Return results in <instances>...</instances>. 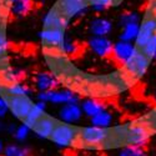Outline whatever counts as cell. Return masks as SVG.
<instances>
[{
    "label": "cell",
    "mask_w": 156,
    "mask_h": 156,
    "mask_svg": "<svg viewBox=\"0 0 156 156\" xmlns=\"http://www.w3.org/2000/svg\"><path fill=\"white\" fill-rule=\"evenodd\" d=\"M112 131L109 129H100L93 125L79 129L77 142L81 147L86 149H100L105 146L110 140H112Z\"/></svg>",
    "instance_id": "cell-1"
},
{
    "label": "cell",
    "mask_w": 156,
    "mask_h": 156,
    "mask_svg": "<svg viewBox=\"0 0 156 156\" xmlns=\"http://www.w3.org/2000/svg\"><path fill=\"white\" fill-rule=\"evenodd\" d=\"M112 133L120 135L125 145H145L150 137V130L144 124H133L127 127H121V131L116 127Z\"/></svg>",
    "instance_id": "cell-2"
},
{
    "label": "cell",
    "mask_w": 156,
    "mask_h": 156,
    "mask_svg": "<svg viewBox=\"0 0 156 156\" xmlns=\"http://www.w3.org/2000/svg\"><path fill=\"white\" fill-rule=\"evenodd\" d=\"M36 100H43L48 104H53V105H65V104L70 102H79L80 98L75 91L69 89H53L49 91H37L35 95Z\"/></svg>",
    "instance_id": "cell-3"
},
{
    "label": "cell",
    "mask_w": 156,
    "mask_h": 156,
    "mask_svg": "<svg viewBox=\"0 0 156 156\" xmlns=\"http://www.w3.org/2000/svg\"><path fill=\"white\" fill-rule=\"evenodd\" d=\"M77 134H79V130L74 125L59 121L54 127V131L50 136V140L56 146L68 147L75 145L77 142Z\"/></svg>",
    "instance_id": "cell-4"
},
{
    "label": "cell",
    "mask_w": 156,
    "mask_h": 156,
    "mask_svg": "<svg viewBox=\"0 0 156 156\" xmlns=\"http://www.w3.org/2000/svg\"><path fill=\"white\" fill-rule=\"evenodd\" d=\"M65 37V28L43 27V30L40 31V39L49 51H61Z\"/></svg>",
    "instance_id": "cell-5"
},
{
    "label": "cell",
    "mask_w": 156,
    "mask_h": 156,
    "mask_svg": "<svg viewBox=\"0 0 156 156\" xmlns=\"http://www.w3.org/2000/svg\"><path fill=\"white\" fill-rule=\"evenodd\" d=\"M149 64H150V59L144 54V51L141 49L136 48L134 55L124 66H125L126 74L131 77V79H139V77H141L146 73Z\"/></svg>",
    "instance_id": "cell-6"
},
{
    "label": "cell",
    "mask_w": 156,
    "mask_h": 156,
    "mask_svg": "<svg viewBox=\"0 0 156 156\" xmlns=\"http://www.w3.org/2000/svg\"><path fill=\"white\" fill-rule=\"evenodd\" d=\"M9 104V110L14 118L19 120H24L27 115L31 110L34 105V100L31 96H25V95H8L5 96Z\"/></svg>",
    "instance_id": "cell-7"
},
{
    "label": "cell",
    "mask_w": 156,
    "mask_h": 156,
    "mask_svg": "<svg viewBox=\"0 0 156 156\" xmlns=\"http://www.w3.org/2000/svg\"><path fill=\"white\" fill-rule=\"evenodd\" d=\"M87 46L91 53L100 59H111L114 41L108 36H91L87 41Z\"/></svg>",
    "instance_id": "cell-8"
},
{
    "label": "cell",
    "mask_w": 156,
    "mask_h": 156,
    "mask_svg": "<svg viewBox=\"0 0 156 156\" xmlns=\"http://www.w3.org/2000/svg\"><path fill=\"white\" fill-rule=\"evenodd\" d=\"M58 6L69 20L84 16L89 9L86 0H59Z\"/></svg>",
    "instance_id": "cell-9"
},
{
    "label": "cell",
    "mask_w": 156,
    "mask_h": 156,
    "mask_svg": "<svg viewBox=\"0 0 156 156\" xmlns=\"http://www.w3.org/2000/svg\"><path fill=\"white\" fill-rule=\"evenodd\" d=\"M135 50H136L135 43H130V41H125V40H120L119 39L118 41L114 43L111 59L114 62L124 66V65L131 59Z\"/></svg>",
    "instance_id": "cell-10"
},
{
    "label": "cell",
    "mask_w": 156,
    "mask_h": 156,
    "mask_svg": "<svg viewBox=\"0 0 156 156\" xmlns=\"http://www.w3.org/2000/svg\"><path fill=\"white\" fill-rule=\"evenodd\" d=\"M84 116L83 108L79 102H70L61 105L59 111H58V119L61 122L75 125L77 124Z\"/></svg>",
    "instance_id": "cell-11"
},
{
    "label": "cell",
    "mask_w": 156,
    "mask_h": 156,
    "mask_svg": "<svg viewBox=\"0 0 156 156\" xmlns=\"http://www.w3.org/2000/svg\"><path fill=\"white\" fill-rule=\"evenodd\" d=\"M156 36V15H150L142 20V24H140V33L135 41L136 48L142 49L151 39Z\"/></svg>",
    "instance_id": "cell-12"
},
{
    "label": "cell",
    "mask_w": 156,
    "mask_h": 156,
    "mask_svg": "<svg viewBox=\"0 0 156 156\" xmlns=\"http://www.w3.org/2000/svg\"><path fill=\"white\" fill-rule=\"evenodd\" d=\"M34 86L37 91H49L60 86L59 79L49 71H40L34 76Z\"/></svg>",
    "instance_id": "cell-13"
},
{
    "label": "cell",
    "mask_w": 156,
    "mask_h": 156,
    "mask_svg": "<svg viewBox=\"0 0 156 156\" xmlns=\"http://www.w3.org/2000/svg\"><path fill=\"white\" fill-rule=\"evenodd\" d=\"M112 30V21L104 16H96L89 24V31L93 36H109Z\"/></svg>",
    "instance_id": "cell-14"
},
{
    "label": "cell",
    "mask_w": 156,
    "mask_h": 156,
    "mask_svg": "<svg viewBox=\"0 0 156 156\" xmlns=\"http://www.w3.org/2000/svg\"><path fill=\"white\" fill-rule=\"evenodd\" d=\"M56 122L58 121L54 118H51L50 115L45 114L43 118L34 125L33 131H34L35 136L39 137V139H44V140L45 139H50L51 134H53V131H54V127H55Z\"/></svg>",
    "instance_id": "cell-15"
},
{
    "label": "cell",
    "mask_w": 156,
    "mask_h": 156,
    "mask_svg": "<svg viewBox=\"0 0 156 156\" xmlns=\"http://www.w3.org/2000/svg\"><path fill=\"white\" fill-rule=\"evenodd\" d=\"M46 109H48V102H45L43 100H36L35 99L31 110L29 111V114L27 115V118H25L23 121L33 129L34 125L46 114Z\"/></svg>",
    "instance_id": "cell-16"
},
{
    "label": "cell",
    "mask_w": 156,
    "mask_h": 156,
    "mask_svg": "<svg viewBox=\"0 0 156 156\" xmlns=\"http://www.w3.org/2000/svg\"><path fill=\"white\" fill-rule=\"evenodd\" d=\"M35 6V0H12L9 6V14L16 18L27 16L33 11Z\"/></svg>",
    "instance_id": "cell-17"
},
{
    "label": "cell",
    "mask_w": 156,
    "mask_h": 156,
    "mask_svg": "<svg viewBox=\"0 0 156 156\" xmlns=\"http://www.w3.org/2000/svg\"><path fill=\"white\" fill-rule=\"evenodd\" d=\"M81 108L84 111V115L87 116V118H93L96 114L104 111L108 109V105L104 101L95 99V98H90V99H85L84 101H81Z\"/></svg>",
    "instance_id": "cell-18"
},
{
    "label": "cell",
    "mask_w": 156,
    "mask_h": 156,
    "mask_svg": "<svg viewBox=\"0 0 156 156\" xmlns=\"http://www.w3.org/2000/svg\"><path fill=\"white\" fill-rule=\"evenodd\" d=\"M140 33V23H130L121 27L119 33V39L130 43H135Z\"/></svg>",
    "instance_id": "cell-19"
},
{
    "label": "cell",
    "mask_w": 156,
    "mask_h": 156,
    "mask_svg": "<svg viewBox=\"0 0 156 156\" xmlns=\"http://www.w3.org/2000/svg\"><path fill=\"white\" fill-rule=\"evenodd\" d=\"M90 125L100 129H110L112 125V114L106 109L93 118H90Z\"/></svg>",
    "instance_id": "cell-20"
},
{
    "label": "cell",
    "mask_w": 156,
    "mask_h": 156,
    "mask_svg": "<svg viewBox=\"0 0 156 156\" xmlns=\"http://www.w3.org/2000/svg\"><path fill=\"white\" fill-rule=\"evenodd\" d=\"M4 156H31V151L28 146L23 145V142L20 144H9L5 146Z\"/></svg>",
    "instance_id": "cell-21"
},
{
    "label": "cell",
    "mask_w": 156,
    "mask_h": 156,
    "mask_svg": "<svg viewBox=\"0 0 156 156\" xmlns=\"http://www.w3.org/2000/svg\"><path fill=\"white\" fill-rule=\"evenodd\" d=\"M89 8H91L95 12H104L109 8H112L115 5H119L121 0H86Z\"/></svg>",
    "instance_id": "cell-22"
},
{
    "label": "cell",
    "mask_w": 156,
    "mask_h": 156,
    "mask_svg": "<svg viewBox=\"0 0 156 156\" xmlns=\"http://www.w3.org/2000/svg\"><path fill=\"white\" fill-rule=\"evenodd\" d=\"M8 95H25V96H31L33 90L29 85L24 84L21 81H15L11 83L6 86Z\"/></svg>",
    "instance_id": "cell-23"
},
{
    "label": "cell",
    "mask_w": 156,
    "mask_h": 156,
    "mask_svg": "<svg viewBox=\"0 0 156 156\" xmlns=\"http://www.w3.org/2000/svg\"><path fill=\"white\" fill-rule=\"evenodd\" d=\"M116 156H147L145 145H125Z\"/></svg>",
    "instance_id": "cell-24"
},
{
    "label": "cell",
    "mask_w": 156,
    "mask_h": 156,
    "mask_svg": "<svg viewBox=\"0 0 156 156\" xmlns=\"http://www.w3.org/2000/svg\"><path fill=\"white\" fill-rule=\"evenodd\" d=\"M33 131V129L27 125L24 121H21V124H19L15 129L14 134H12V136H14V139L18 141V142H24L25 140H27L30 135V133Z\"/></svg>",
    "instance_id": "cell-25"
},
{
    "label": "cell",
    "mask_w": 156,
    "mask_h": 156,
    "mask_svg": "<svg viewBox=\"0 0 156 156\" xmlns=\"http://www.w3.org/2000/svg\"><path fill=\"white\" fill-rule=\"evenodd\" d=\"M79 51V43L76 40H74L73 37L70 36H66L64 40V44H62V49H61V53H64L65 55H74V54H77Z\"/></svg>",
    "instance_id": "cell-26"
},
{
    "label": "cell",
    "mask_w": 156,
    "mask_h": 156,
    "mask_svg": "<svg viewBox=\"0 0 156 156\" xmlns=\"http://www.w3.org/2000/svg\"><path fill=\"white\" fill-rule=\"evenodd\" d=\"M140 20H141L140 14L137 11H133V10H126L119 16V23L121 27L130 23H140Z\"/></svg>",
    "instance_id": "cell-27"
},
{
    "label": "cell",
    "mask_w": 156,
    "mask_h": 156,
    "mask_svg": "<svg viewBox=\"0 0 156 156\" xmlns=\"http://www.w3.org/2000/svg\"><path fill=\"white\" fill-rule=\"evenodd\" d=\"M9 111L10 110H9V104H8L6 98L0 95V119H4Z\"/></svg>",
    "instance_id": "cell-28"
},
{
    "label": "cell",
    "mask_w": 156,
    "mask_h": 156,
    "mask_svg": "<svg viewBox=\"0 0 156 156\" xmlns=\"http://www.w3.org/2000/svg\"><path fill=\"white\" fill-rule=\"evenodd\" d=\"M6 48H8V43H6V37L4 31L0 28V58H2L5 53H6Z\"/></svg>",
    "instance_id": "cell-29"
},
{
    "label": "cell",
    "mask_w": 156,
    "mask_h": 156,
    "mask_svg": "<svg viewBox=\"0 0 156 156\" xmlns=\"http://www.w3.org/2000/svg\"><path fill=\"white\" fill-rule=\"evenodd\" d=\"M11 3H12V0H0V4L4 5V6H6V8H9Z\"/></svg>",
    "instance_id": "cell-30"
},
{
    "label": "cell",
    "mask_w": 156,
    "mask_h": 156,
    "mask_svg": "<svg viewBox=\"0 0 156 156\" xmlns=\"http://www.w3.org/2000/svg\"><path fill=\"white\" fill-rule=\"evenodd\" d=\"M4 149H5L4 142H3V140H0V155H3V152H4Z\"/></svg>",
    "instance_id": "cell-31"
},
{
    "label": "cell",
    "mask_w": 156,
    "mask_h": 156,
    "mask_svg": "<svg viewBox=\"0 0 156 156\" xmlns=\"http://www.w3.org/2000/svg\"><path fill=\"white\" fill-rule=\"evenodd\" d=\"M2 131H5V124L2 121V119H0V133Z\"/></svg>",
    "instance_id": "cell-32"
},
{
    "label": "cell",
    "mask_w": 156,
    "mask_h": 156,
    "mask_svg": "<svg viewBox=\"0 0 156 156\" xmlns=\"http://www.w3.org/2000/svg\"><path fill=\"white\" fill-rule=\"evenodd\" d=\"M152 60H156V48H155V51H154V58H152Z\"/></svg>",
    "instance_id": "cell-33"
},
{
    "label": "cell",
    "mask_w": 156,
    "mask_h": 156,
    "mask_svg": "<svg viewBox=\"0 0 156 156\" xmlns=\"http://www.w3.org/2000/svg\"><path fill=\"white\" fill-rule=\"evenodd\" d=\"M36 2H40V3H43V2H45V0H36Z\"/></svg>",
    "instance_id": "cell-34"
}]
</instances>
